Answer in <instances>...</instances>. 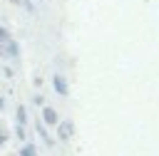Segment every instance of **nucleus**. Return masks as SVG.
I'll list each match as a JSON object with an SVG mask.
<instances>
[{"label":"nucleus","instance_id":"nucleus-5","mask_svg":"<svg viewBox=\"0 0 159 156\" xmlns=\"http://www.w3.org/2000/svg\"><path fill=\"white\" fill-rule=\"evenodd\" d=\"M17 121H20V124H22V121H25V109H22V106H20V109H17Z\"/></svg>","mask_w":159,"mask_h":156},{"label":"nucleus","instance_id":"nucleus-4","mask_svg":"<svg viewBox=\"0 0 159 156\" xmlns=\"http://www.w3.org/2000/svg\"><path fill=\"white\" fill-rule=\"evenodd\" d=\"M20 156H35V146H22V151H20Z\"/></svg>","mask_w":159,"mask_h":156},{"label":"nucleus","instance_id":"nucleus-7","mask_svg":"<svg viewBox=\"0 0 159 156\" xmlns=\"http://www.w3.org/2000/svg\"><path fill=\"white\" fill-rule=\"evenodd\" d=\"M2 141H5V134H2V129H0V144H2Z\"/></svg>","mask_w":159,"mask_h":156},{"label":"nucleus","instance_id":"nucleus-8","mask_svg":"<svg viewBox=\"0 0 159 156\" xmlns=\"http://www.w3.org/2000/svg\"><path fill=\"white\" fill-rule=\"evenodd\" d=\"M10 2H20V0H10Z\"/></svg>","mask_w":159,"mask_h":156},{"label":"nucleus","instance_id":"nucleus-3","mask_svg":"<svg viewBox=\"0 0 159 156\" xmlns=\"http://www.w3.org/2000/svg\"><path fill=\"white\" fill-rule=\"evenodd\" d=\"M60 136L62 139H70L72 136V121H62L60 124Z\"/></svg>","mask_w":159,"mask_h":156},{"label":"nucleus","instance_id":"nucleus-6","mask_svg":"<svg viewBox=\"0 0 159 156\" xmlns=\"http://www.w3.org/2000/svg\"><path fill=\"white\" fill-rule=\"evenodd\" d=\"M5 40H10V35H7V30L0 27V42H5Z\"/></svg>","mask_w":159,"mask_h":156},{"label":"nucleus","instance_id":"nucleus-1","mask_svg":"<svg viewBox=\"0 0 159 156\" xmlns=\"http://www.w3.org/2000/svg\"><path fill=\"white\" fill-rule=\"evenodd\" d=\"M52 84H55L57 94H67V79H65L62 74H55V77H52Z\"/></svg>","mask_w":159,"mask_h":156},{"label":"nucleus","instance_id":"nucleus-2","mask_svg":"<svg viewBox=\"0 0 159 156\" xmlns=\"http://www.w3.org/2000/svg\"><path fill=\"white\" fill-rule=\"evenodd\" d=\"M42 119H45V124H57V121H60L57 114H55V109H50V106L42 109Z\"/></svg>","mask_w":159,"mask_h":156}]
</instances>
